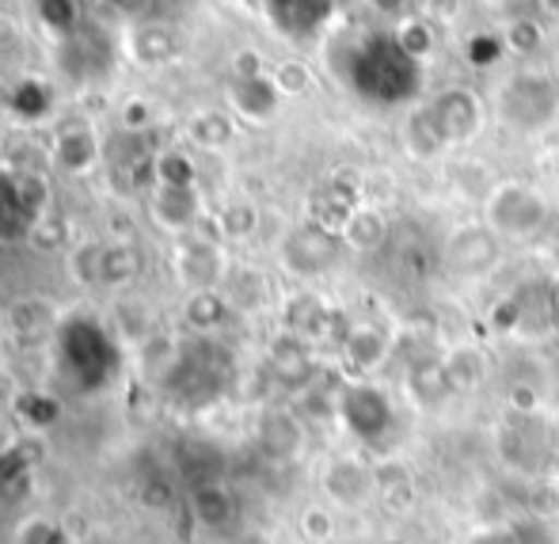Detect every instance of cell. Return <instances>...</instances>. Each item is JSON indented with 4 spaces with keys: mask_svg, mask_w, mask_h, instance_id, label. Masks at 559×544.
Here are the masks:
<instances>
[{
    "mask_svg": "<svg viewBox=\"0 0 559 544\" xmlns=\"http://www.w3.org/2000/svg\"><path fill=\"white\" fill-rule=\"evenodd\" d=\"M354 88L373 104H407L423 84V66L400 50L396 38H377L354 58Z\"/></svg>",
    "mask_w": 559,
    "mask_h": 544,
    "instance_id": "1",
    "label": "cell"
},
{
    "mask_svg": "<svg viewBox=\"0 0 559 544\" xmlns=\"http://www.w3.org/2000/svg\"><path fill=\"white\" fill-rule=\"evenodd\" d=\"M225 354L214 346V339H191V343H179L176 362L160 377V385L171 400H183L187 407H206L225 392Z\"/></svg>",
    "mask_w": 559,
    "mask_h": 544,
    "instance_id": "2",
    "label": "cell"
},
{
    "mask_svg": "<svg viewBox=\"0 0 559 544\" xmlns=\"http://www.w3.org/2000/svg\"><path fill=\"white\" fill-rule=\"evenodd\" d=\"M552 221V202L522 179H502L484 199V225L502 240H533Z\"/></svg>",
    "mask_w": 559,
    "mask_h": 544,
    "instance_id": "3",
    "label": "cell"
},
{
    "mask_svg": "<svg viewBox=\"0 0 559 544\" xmlns=\"http://www.w3.org/2000/svg\"><path fill=\"white\" fill-rule=\"evenodd\" d=\"M118 339L107 335L99 324H73L58 331L61 362L66 377L76 385V392H99L118 374Z\"/></svg>",
    "mask_w": 559,
    "mask_h": 544,
    "instance_id": "4",
    "label": "cell"
},
{
    "mask_svg": "<svg viewBox=\"0 0 559 544\" xmlns=\"http://www.w3.org/2000/svg\"><path fill=\"white\" fill-rule=\"evenodd\" d=\"M495 110H499V122L514 133H540L556 122L559 92L545 73H514L502 81Z\"/></svg>",
    "mask_w": 559,
    "mask_h": 544,
    "instance_id": "5",
    "label": "cell"
},
{
    "mask_svg": "<svg viewBox=\"0 0 559 544\" xmlns=\"http://www.w3.org/2000/svg\"><path fill=\"white\" fill-rule=\"evenodd\" d=\"M338 427L346 430L354 441H366V446H377L381 438H389L396 430V404L392 397L373 381H343L338 389V412H335Z\"/></svg>",
    "mask_w": 559,
    "mask_h": 544,
    "instance_id": "6",
    "label": "cell"
},
{
    "mask_svg": "<svg viewBox=\"0 0 559 544\" xmlns=\"http://www.w3.org/2000/svg\"><path fill=\"white\" fill-rule=\"evenodd\" d=\"M338 256H343V236L317 225V221L289 228L278 244V263L294 279H320V274H328L338 263Z\"/></svg>",
    "mask_w": 559,
    "mask_h": 544,
    "instance_id": "7",
    "label": "cell"
},
{
    "mask_svg": "<svg viewBox=\"0 0 559 544\" xmlns=\"http://www.w3.org/2000/svg\"><path fill=\"white\" fill-rule=\"evenodd\" d=\"M228 259L217 236H179L176 248H171V274L187 294H199V289H222L228 279Z\"/></svg>",
    "mask_w": 559,
    "mask_h": 544,
    "instance_id": "8",
    "label": "cell"
},
{
    "mask_svg": "<svg viewBox=\"0 0 559 544\" xmlns=\"http://www.w3.org/2000/svg\"><path fill=\"white\" fill-rule=\"evenodd\" d=\"M320 492L328 495L332 507L343 510H361L369 502H377V480H373V464H366L361 457L338 453L324 464L320 472Z\"/></svg>",
    "mask_w": 559,
    "mask_h": 544,
    "instance_id": "9",
    "label": "cell"
},
{
    "mask_svg": "<svg viewBox=\"0 0 559 544\" xmlns=\"http://www.w3.org/2000/svg\"><path fill=\"white\" fill-rule=\"evenodd\" d=\"M502 259V236L487 225H464L445 240V267L456 279H484Z\"/></svg>",
    "mask_w": 559,
    "mask_h": 544,
    "instance_id": "10",
    "label": "cell"
},
{
    "mask_svg": "<svg viewBox=\"0 0 559 544\" xmlns=\"http://www.w3.org/2000/svg\"><path fill=\"white\" fill-rule=\"evenodd\" d=\"M202 217H206V199L199 187H153L148 191V221L176 240L199 233Z\"/></svg>",
    "mask_w": 559,
    "mask_h": 544,
    "instance_id": "11",
    "label": "cell"
},
{
    "mask_svg": "<svg viewBox=\"0 0 559 544\" xmlns=\"http://www.w3.org/2000/svg\"><path fill=\"white\" fill-rule=\"evenodd\" d=\"M430 118H435L438 133L445 145H464L484 130V104L476 92L468 88H445L430 99Z\"/></svg>",
    "mask_w": 559,
    "mask_h": 544,
    "instance_id": "12",
    "label": "cell"
},
{
    "mask_svg": "<svg viewBox=\"0 0 559 544\" xmlns=\"http://www.w3.org/2000/svg\"><path fill=\"white\" fill-rule=\"evenodd\" d=\"M50 161L61 176H88L104 161V141H99V133L88 122L58 126L50 145Z\"/></svg>",
    "mask_w": 559,
    "mask_h": 544,
    "instance_id": "13",
    "label": "cell"
},
{
    "mask_svg": "<svg viewBox=\"0 0 559 544\" xmlns=\"http://www.w3.org/2000/svg\"><path fill=\"white\" fill-rule=\"evenodd\" d=\"M4 324H8V335H12L20 346H43V343H50V339H58L61 309L50 301V297L31 294V297H20V301L8 305Z\"/></svg>",
    "mask_w": 559,
    "mask_h": 544,
    "instance_id": "14",
    "label": "cell"
},
{
    "mask_svg": "<svg viewBox=\"0 0 559 544\" xmlns=\"http://www.w3.org/2000/svg\"><path fill=\"white\" fill-rule=\"evenodd\" d=\"M338 351L354 381H369V374H377L392 358V335L381 324H350L338 339Z\"/></svg>",
    "mask_w": 559,
    "mask_h": 544,
    "instance_id": "15",
    "label": "cell"
},
{
    "mask_svg": "<svg viewBox=\"0 0 559 544\" xmlns=\"http://www.w3.org/2000/svg\"><path fill=\"white\" fill-rule=\"evenodd\" d=\"M266 366L278 377L286 389L305 392L312 381H317V354H312V343L294 331H282V335L271 339V351H266Z\"/></svg>",
    "mask_w": 559,
    "mask_h": 544,
    "instance_id": "16",
    "label": "cell"
},
{
    "mask_svg": "<svg viewBox=\"0 0 559 544\" xmlns=\"http://www.w3.org/2000/svg\"><path fill=\"white\" fill-rule=\"evenodd\" d=\"M255 441L271 461H294L305 446V423L294 407H263L255 423Z\"/></svg>",
    "mask_w": 559,
    "mask_h": 544,
    "instance_id": "17",
    "label": "cell"
},
{
    "mask_svg": "<svg viewBox=\"0 0 559 544\" xmlns=\"http://www.w3.org/2000/svg\"><path fill=\"white\" fill-rule=\"evenodd\" d=\"M225 99H228V110H233L240 122H251V126H266L278 118L282 110V92L274 88L271 73L266 76H243V81H228L225 88Z\"/></svg>",
    "mask_w": 559,
    "mask_h": 544,
    "instance_id": "18",
    "label": "cell"
},
{
    "mask_svg": "<svg viewBox=\"0 0 559 544\" xmlns=\"http://www.w3.org/2000/svg\"><path fill=\"white\" fill-rule=\"evenodd\" d=\"M191 515H194V522H199L202 530L222 533V530H228V525L236 522V515H240V502H236L233 487H228L222 476L199 480V484H191Z\"/></svg>",
    "mask_w": 559,
    "mask_h": 544,
    "instance_id": "19",
    "label": "cell"
},
{
    "mask_svg": "<svg viewBox=\"0 0 559 544\" xmlns=\"http://www.w3.org/2000/svg\"><path fill=\"white\" fill-rule=\"evenodd\" d=\"M407 397H412V404L427 407V412H442L449 400L456 397V385L449 381L445 366L438 354H427V358L412 362L407 366Z\"/></svg>",
    "mask_w": 559,
    "mask_h": 544,
    "instance_id": "20",
    "label": "cell"
},
{
    "mask_svg": "<svg viewBox=\"0 0 559 544\" xmlns=\"http://www.w3.org/2000/svg\"><path fill=\"white\" fill-rule=\"evenodd\" d=\"M145 271V256L133 240H104V256H99V286L96 289H130Z\"/></svg>",
    "mask_w": 559,
    "mask_h": 544,
    "instance_id": "21",
    "label": "cell"
},
{
    "mask_svg": "<svg viewBox=\"0 0 559 544\" xmlns=\"http://www.w3.org/2000/svg\"><path fill=\"white\" fill-rule=\"evenodd\" d=\"M126 50H130V58L138 61V66L160 69L179 54V43L164 23H141V27H133L130 35H126Z\"/></svg>",
    "mask_w": 559,
    "mask_h": 544,
    "instance_id": "22",
    "label": "cell"
},
{
    "mask_svg": "<svg viewBox=\"0 0 559 544\" xmlns=\"http://www.w3.org/2000/svg\"><path fill=\"white\" fill-rule=\"evenodd\" d=\"M373 480H377V502H381L384 510H392V515H407V510L415 507L419 487H415V476H412L407 464H400V461L373 464Z\"/></svg>",
    "mask_w": 559,
    "mask_h": 544,
    "instance_id": "23",
    "label": "cell"
},
{
    "mask_svg": "<svg viewBox=\"0 0 559 544\" xmlns=\"http://www.w3.org/2000/svg\"><path fill=\"white\" fill-rule=\"evenodd\" d=\"M228 317H233V305H228L222 289H199V294L183 297V324L199 339H210L214 331H222Z\"/></svg>",
    "mask_w": 559,
    "mask_h": 544,
    "instance_id": "24",
    "label": "cell"
},
{
    "mask_svg": "<svg viewBox=\"0 0 559 544\" xmlns=\"http://www.w3.org/2000/svg\"><path fill=\"white\" fill-rule=\"evenodd\" d=\"M449 374V381L456 385V392H472L479 389V385L487 381V374H491V362H487V354L479 351V346L472 343H461V346H449V351L438 354Z\"/></svg>",
    "mask_w": 559,
    "mask_h": 544,
    "instance_id": "25",
    "label": "cell"
},
{
    "mask_svg": "<svg viewBox=\"0 0 559 544\" xmlns=\"http://www.w3.org/2000/svg\"><path fill=\"white\" fill-rule=\"evenodd\" d=\"M338 236H343V248L350 251H377L389 240V221L373 206H354L346 225L338 228Z\"/></svg>",
    "mask_w": 559,
    "mask_h": 544,
    "instance_id": "26",
    "label": "cell"
},
{
    "mask_svg": "<svg viewBox=\"0 0 559 544\" xmlns=\"http://www.w3.org/2000/svg\"><path fill=\"white\" fill-rule=\"evenodd\" d=\"M187 138H191V145L206 149V153H222L236 138L233 110H199V115L187 122Z\"/></svg>",
    "mask_w": 559,
    "mask_h": 544,
    "instance_id": "27",
    "label": "cell"
},
{
    "mask_svg": "<svg viewBox=\"0 0 559 544\" xmlns=\"http://www.w3.org/2000/svg\"><path fill=\"white\" fill-rule=\"evenodd\" d=\"M286 331H294V335L317 343V339H324L328 331H332V309L312 294L294 297L289 309H286Z\"/></svg>",
    "mask_w": 559,
    "mask_h": 544,
    "instance_id": "28",
    "label": "cell"
},
{
    "mask_svg": "<svg viewBox=\"0 0 559 544\" xmlns=\"http://www.w3.org/2000/svg\"><path fill=\"white\" fill-rule=\"evenodd\" d=\"M404 149L415 156V161H430V156H438L442 149H449L442 141V133H438L435 118H430V107H415L412 115H407L404 122Z\"/></svg>",
    "mask_w": 559,
    "mask_h": 544,
    "instance_id": "29",
    "label": "cell"
},
{
    "mask_svg": "<svg viewBox=\"0 0 559 544\" xmlns=\"http://www.w3.org/2000/svg\"><path fill=\"white\" fill-rule=\"evenodd\" d=\"M31 233V217L23 210L20 194H15V179L12 172H0V244H27Z\"/></svg>",
    "mask_w": 559,
    "mask_h": 544,
    "instance_id": "30",
    "label": "cell"
},
{
    "mask_svg": "<svg viewBox=\"0 0 559 544\" xmlns=\"http://www.w3.org/2000/svg\"><path fill=\"white\" fill-rule=\"evenodd\" d=\"M12 179H15V194H20L31 225L53 214V191H50V179H46L43 172H38V168H20V172H12Z\"/></svg>",
    "mask_w": 559,
    "mask_h": 544,
    "instance_id": "31",
    "label": "cell"
},
{
    "mask_svg": "<svg viewBox=\"0 0 559 544\" xmlns=\"http://www.w3.org/2000/svg\"><path fill=\"white\" fill-rule=\"evenodd\" d=\"M153 187H199V164L183 149H160L153 156Z\"/></svg>",
    "mask_w": 559,
    "mask_h": 544,
    "instance_id": "32",
    "label": "cell"
},
{
    "mask_svg": "<svg viewBox=\"0 0 559 544\" xmlns=\"http://www.w3.org/2000/svg\"><path fill=\"white\" fill-rule=\"evenodd\" d=\"M12 544H76V533L53 515H27L15 522Z\"/></svg>",
    "mask_w": 559,
    "mask_h": 544,
    "instance_id": "33",
    "label": "cell"
},
{
    "mask_svg": "<svg viewBox=\"0 0 559 544\" xmlns=\"http://www.w3.org/2000/svg\"><path fill=\"white\" fill-rule=\"evenodd\" d=\"M12 407H15V415H20V423L31 430V435H43V430L53 427V423H58V415H61L58 400H53L50 392H38V389L15 392Z\"/></svg>",
    "mask_w": 559,
    "mask_h": 544,
    "instance_id": "34",
    "label": "cell"
},
{
    "mask_svg": "<svg viewBox=\"0 0 559 544\" xmlns=\"http://www.w3.org/2000/svg\"><path fill=\"white\" fill-rule=\"evenodd\" d=\"M222 294L228 297L233 309H255V305L266 301V282H263V274L240 271V267H236V271H228Z\"/></svg>",
    "mask_w": 559,
    "mask_h": 544,
    "instance_id": "35",
    "label": "cell"
},
{
    "mask_svg": "<svg viewBox=\"0 0 559 544\" xmlns=\"http://www.w3.org/2000/svg\"><path fill=\"white\" fill-rule=\"evenodd\" d=\"M99 256H104V240H81L73 244V251L66 256V271L76 286H99Z\"/></svg>",
    "mask_w": 559,
    "mask_h": 544,
    "instance_id": "36",
    "label": "cell"
},
{
    "mask_svg": "<svg viewBox=\"0 0 559 544\" xmlns=\"http://www.w3.org/2000/svg\"><path fill=\"white\" fill-rule=\"evenodd\" d=\"M259 233V210L251 202H228L217 214V236L222 240H251Z\"/></svg>",
    "mask_w": 559,
    "mask_h": 544,
    "instance_id": "37",
    "label": "cell"
},
{
    "mask_svg": "<svg viewBox=\"0 0 559 544\" xmlns=\"http://www.w3.org/2000/svg\"><path fill=\"white\" fill-rule=\"evenodd\" d=\"M392 38H396L400 50H404L412 61H419V66L435 54V27H430L427 20H400V27Z\"/></svg>",
    "mask_w": 559,
    "mask_h": 544,
    "instance_id": "38",
    "label": "cell"
},
{
    "mask_svg": "<svg viewBox=\"0 0 559 544\" xmlns=\"http://www.w3.org/2000/svg\"><path fill=\"white\" fill-rule=\"evenodd\" d=\"M271 81L274 88L282 92V99H297V96H309L312 92V69L305 66L301 58H286L271 69Z\"/></svg>",
    "mask_w": 559,
    "mask_h": 544,
    "instance_id": "39",
    "label": "cell"
},
{
    "mask_svg": "<svg viewBox=\"0 0 559 544\" xmlns=\"http://www.w3.org/2000/svg\"><path fill=\"white\" fill-rule=\"evenodd\" d=\"M31 469H35V457H27L23 441L8 446L4 453H0V499H8V487L23 484V480L31 476Z\"/></svg>",
    "mask_w": 559,
    "mask_h": 544,
    "instance_id": "40",
    "label": "cell"
},
{
    "mask_svg": "<svg viewBox=\"0 0 559 544\" xmlns=\"http://www.w3.org/2000/svg\"><path fill=\"white\" fill-rule=\"evenodd\" d=\"M297 533L309 544H328L335 537V515L328 507H320V502H312V507H305L297 515Z\"/></svg>",
    "mask_w": 559,
    "mask_h": 544,
    "instance_id": "41",
    "label": "cell"
},
{
    "mask_svg": "<svg viewBox=\"0 0 559 544\" xmlns=\"http://www.w3.org/2000/svg\"><path fill=\"white\" fill-rule=\"evenodd\" d=\"M118 126H122L126 133H141L153 126V104H148L145 96H130L118 110Z\"/></svg>",
    "mask_w": 559,
    "mask_h": 544,
    "instance_id": "42",
    "label": "cell"
},
{
    "mask_svg": "<svg viewBox=\"0 0 559 544\" xmlns=\"http://www.w3.org/2000/svg\"><path fill=\"white\" fill-rule=\"evenodd\" d=\"M27 244L31 248H38V251H53V248H61V221L58 217H43V221H35L31 225V233H27Z\"/></svg>",
    "mask_w": 559,
    "mask_h": 544,
    "instance_id": "43",
    "label": "cell"
},
{
    "mask_svg": "<svg viewBox=\"0 0 559 544\" xmlns=\"http://www.w3.org/2000/svg\"><path fill=\"white\" fill-rule=\"evenodd\" d=\"M233 76L236 81H243V76H266V61L259 50H251V46H243V50L233 54Z\"/></svg>",
    "mask_w": 559,
    "mask_h": 544,
    "instance_id": "44",
    "label": "cell"
},
{
    "mask_svg": "<svg viewBox=\"0 0 559 544\" xmlns=\"http://www.w3.org/2000/svg\"><path fill=\"white\" fill-rule=\"evenodd\" d=\"M141 502H145V507H153V510H164V507H168V480H160V476H156V480H148V484L145 487H141Z\"/></svg>",
    "mask_w": 559,
    "mask_h": 544,
    "instance_id": "45",
    "label": "cell"
},
{
    "mask_svg": "<svg viewBox=\"0 0 559 544\" xmlns=\"http://www.w3.org/2000/svg\"><path fill=\"white\" fill-rule=\"evenodd\" d=\"M510 46H514L518 54H530L533 46H540V31L533 27V23H518V27L510 31Z\"/></svg>",
    "mask_w": 559,
    "mask_h": 544,
    "instance_id": "46",
    "label": "cell"
},
{
    "mask_svg": "<svg viewBox=\"0 0 559 544\" xmlns=\"http://www.w3.org/2000/svg\"><path fill=\"white\" fill-rule=\"evenodd\" d=\"M468 544H522V541H518V530H487L476 533Z\"/></svg>",
    "mask_w": 559,
    "mask_h": 544,
    "instance_id": "47",
    "label": "cell"
},
{
    "mask_svg": "<svg viewBox=\"0 0 559 544\" xmlns=\"http://www.w3.org/2000/svg\"><path fill=\"white\" fill-rule=\"evenodd\" d=\"M369 4H373V12H381V15H404L407 0H369Z\"/></svg>",
    "mask_w": 559,
    "mask_h": 544,
    "instance_id": "48",
    "label": "cell"
},
{
    "mask_svg": "<svg viewBox=\"0 0 559 544\" xmlns=\"http://www.w3.org/2000/svg\"><path fill=\"white\" fill-rule=\"evenodd\" d=\"M15 400V392H12V381H8V374H4V366H0V407H8Z\"/></svg>",
    "mask_w": 559,
    "mask_h": 544,
    "instance_id": "49",
    "label": "cell"
},
{
    "mask_svg": "<svg viewBox=\"0 0 559 544\" xmlns=\"http://www.w3.org/2000/svg\"><path fill=\"white\" fill-rule=\"evenodd\" d=\"M545 8H548L552 15H559V0H545Z\"/></svg>",
    "mask_w": 559,
    "mask_h": 544,
    "instance_id": "50",
    "label": "cell"
}]
</instances>
